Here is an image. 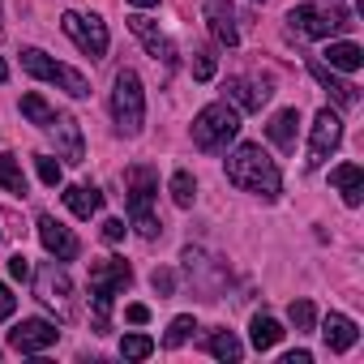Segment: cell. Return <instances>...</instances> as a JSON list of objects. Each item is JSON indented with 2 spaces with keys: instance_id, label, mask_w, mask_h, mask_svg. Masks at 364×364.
<instances>
[{
  "instance_id": "6da1fadb",
  "label": "cell",
  "mask_w": 364,
  "mask_h": 364,
  "mask_svg": "<svg viewBox=\"0 0 364 364\" xmlns=\"http://www.w3.org/2000/svg\"><path fill=\"white\" fill-rule=\"evenodd\" d=\"M228 180L262 202H279V193H283V171L257 141H245L228 154Z\"/></svg>"
},
{
  "instance_id": "7a4b0ae2",
  "label": "cell",
  "mask_w": 364,
  "mask_h": 364,
  "mask_svg": "<svg viewBox=\"0 0 364 364\" xmlns=\"http://www.w3.org/2000/svg\"><path fill=\"white\" fill-rule=\"evenodd\" d=\"M124 189H129V219H133V232H137L141 240H159L163 223H159L154 210H150V202H154V193H159V171H154L150 163H133V167L124 171Z\"/></svg>"
},
{
  "instance_id": "3957f363",
  "label": "cell",
  "mask_w": 364,
  "mask_h": 364,
  "mask_svg": "<svg viewBox=\"0 0 364 364\" xmlns=\"http://www.w3.org/2000/svg\"><path fill=\"white\" fill-rule=\"evenodd\" d=\"M133 283V270L129 262L120 257H103L90 266V304H95V326L99 334H107V317H112V300Z\"/></svg>"
},
{
  "instance_id": "277c9868",
  "label": "cell",
  "mask_w": 364,
  "mask_h": 364,
  "mask_svg": "<svg viewBox=\"0 0 364 364\" xmlns=\"http://www.w3.org/2000/svg\"><path fill=\"white\" fill-rule=\"evenodd\" d=\"M240 133V112L232 103H206L198 116H193V146L206 150V154H219L236 141Z\"/></svg>"
},
{
  "instance_id": "5b68a950",
  "label": "cell",
  "mask_w": 364,
  "mask_h": 364,
  "mask_svg": "<svg viewBox=\"0 0 364 364\" xmlns=\"http://www.w3.org/2000/svg\"><path fill=\"white\" fill-rule=\"evenodd\" d=\"M112 116H116L120 137H137L146 124V90L133 69H120L112 82Z\"/></svg>"
},
{
  "instance_id": "8992f818",
  "label": "cell",
  "mask_w": 364,
  "mask_h": 364,
  "mask_svg": "<svg viewBox=\"0 0 364 364\" xmlns=\"http://www.w3.org/2000/svg\"><path fill=\"white\" fill-rule=\"evenodd\" d=\"M287 26H291V35H300V39H330V35H347L355 22H351V14H347V9L296 5V9L287 14Z\"/></svg>"
},
{
  "instance_id": "52a82bcc",
  "label": "cell",
  "mask_w": 364,
  "mask_h": 364,
  "mask_svg": "<svg viewBox=\"0 0 364 364\" xmlns=\"http://www.w3.org/2000/svg\"><path fill=\"white\" fill-rule=\"evenodd\" d=\"M22 69H26L31 77H39V82H52V86L69 90L73 99H86V95H90V82H86L77 69H69V65L52 60V56H48V52H39V48H26V52H22Z\"/></svg>"
},
{
  "instance_id": "ba28073f",
  "label": "cell",
  "mask_w": 364,
  "mask_h": 364,
  "mask_svg": "<svg viewBox=\"0 0 364 364\" xmlns=\"http://www.w3.org/2000/svg\"><path fill=\"white\" fill-rule=\"evenodd\" d=\"M60 31L77 43V52L82 56H90V60H103L107 56V26H103V18H95V14H65L60 18Z\"/></svg>"
},
{
  "instance_id": "9c48e42d",
  "label": "cell",
  "mask_w": 364,
  "mask_h": 364,
  "mask_svg": "<svg viewBox=\"0 0 364 364\" xmlns=\"http://www.w3.org/2000/svg\"><path fill=\"white\" fill-rule=\"evenodd\" d=\"M31 279H35V296H39L48 309H56L60 317H69V296H73L69 270H65L60 262H43L39 270H31Z\"/></svg>"
},
{
  "instance_id": "30bf717a",
  "label": "cell",
  "mask_w": 364,
  "mask_h": 364,
  "mask_svg": "<svg viewBox=\"0 0 364 364\" xmlns=\"http://www.w3.org/2000/svg\"><path fill=\"white\" fill-rule=\"evenodd\" d=\"M338 141H343V120H338V112L321 107V112L313 116V133H309V159H304V167L317 171V167L338 150Z\"/></svg>"
},
{
  "instance_id": "8fae6325",
  "label": "cell",
  "mask_w": 364,
  "mask_h": 364,
  "mask_svg": "<svg viewBox=\"0 0 364 364\" xmlns=\"http://www.w3.org/2000/svg\"><path fill=\"white\" fill-rule=\"evenodd\" d=\"M56 338H60V330L52 321H43V317H26V321H18L9 330V347L22 351V355H39L48 347H56Z\"/></svg>"
},
{
  "instance_id": "7c38bea8",
  "label": "cell",
  "mask_w": 364,
  "mask_h": 364,
  "mask_svg": "<svg viewBox=\"0 0 364 364\" xmlns=\"http://www.w3.org/2000/svg\"><path fill=\"white\" fill-rule=\"evenodd\" d=\"M39 240H43V249L56 257V262H73L77 253H82V245H77V236L65 228V223H56L52 215H39Z\"/></svg>"
},
{
  "instance_id": "4fadbf2b",
  "label": "cell",
  "mask_w": 364,
  "mask_h": 364,
  "mask_svg": "<svg viewBox=\"0 0 364 364\" xmlns=\"http://www.w3.org/2000/svg\"><path fill=\"white\" fill-rule=\"evenodd\" d=\"M129 31L146 43V52H150L154 60H163L167 69H176V60H180V56H176V43H171V39H167L150 18H141V14H137V18H129Z\"/></svg>"
},
{
  "instance_id": "5bb4252c",
  "label": "cell",
  "mask_w": 364,
  "mask_h": 364,
  "mask_svg": "<svg viewBox=\"0 0 364 364\" xmlns=\"http://www.w3.org/2000/svg\"><path fill=\"white\" fill-rule=\"evenodd\" d=\"M228 99H232V107L236 112H262V103L270 99V82L262 77H228Z\"/></svg>"
},
{
  "instance_id": "9a60e30c",
  "label": "cell",
  "mask_w": 364,
  "mask_h": 364,
  "mask_svg": "<svg viewBox=\"0 0 364 364\" xmlns=\"http://www.w3.org/2000/svg\"><path fill=\"white\" fill-rule=\"evenodd\" d=\"M48 129H52L56 150H60V159H65V163H82V159H86V146H82V124H77L73 116L56 112V120H52Z\"/></svg>"
},
{
  "instance_id": "2e32d148",
  "label": "cell",
  "mask_w": 364,
  "mask_h": 364,
  "mask_svg": "<svg viewBox=\"0 0 364 364\" xmlns=\"http://www.w3.org/2000/svg\"><path fill=\"white\" fill-rule=\"evenodd\" d=\"M206 22H210V35L223 48L240 43V26H236V5L232 0H206Z\"/></svg>"
},
{
  "instance_id": "e0dca14e",
  "label": "cell",
  "mask_w": 364,
  "mask_h": 364,
  "mask_svg": "<svg viewBox=\"0 0 364 364\" xmlns=\"http://www.w3.org/2000/svg\"><path fill=\"white\" fill-rule=\"evenodd\" d=\"M309 73H313V77H317V82H321V86L330 90V99H334L338 107H355V103H360V90H355L351 82L334 77V69H330L326 60H309Z\"/></svg>"
},
{
  "instance_id": "ac0fdd59",
  "label": "cell",
  "mask_w": 364,
  "mask_h": 364,
  "mask_svg": "<svg viewBox=\"0 0 364 364\" xmlns=\"http://www.w3.org/2000/svg\"><path fill=\"white\" fill-rule=\"evenodd\" d=\"M330 185L343 193V202H347L351 210L364 202V171H360V163H338V167L330 171Z\"/></svg>"
},
{
  "instance_id": "d6986e66",
  "label": "cell",
  "mask_w": 364,
  "mask_h": 364,
  "mask_svg": "<svg viewBox=\"0 0 364 364\" xmlns=\"http://www.w3.org/2000/svg\"><path fill=\"white\" fill-rule=\"evenodd\" d=\"M321 338H326V347H330V351H351V347H355V338H360V330H355V321H351V317L330 313V317L321 321Z\"/></svg>"
},
{
  "instance_id": "ffe728a7",
  "label": "cell",
  "mask_w": 364,
  "mask_h": 364,
  "mask_svg": "<svg viewBox=\"0 0 364 364\" xmlns=\"http://www.w3.org/2000/svg\"><path fill=\"white\" fill-rule=\"evenodd\" d=\"M296 133H300V112H296V107H283V112L266 124V137H270L283 154L296 150Z\"/></svg>"
},
{
  "instance_id": "44dd1931",
  "label": "cell",
  "mask_w": 364,
  "mask_h": 364,
  "mask_svg": "<svg viewBox=\"0 0 364 364\" xmlns=\"http://www.w3.org/2000/svg\"><path fill=\"white\" fill-rule=\"evenodd\" d=\"M65 206H69L77 219H90V215L103 210V193L90 189V185H69V189H65Z\"/></svg>"
},
{
  "instance_id": "7402d4cb",
  "label": "cell",
  "mask_w": 364,
  "mask_h": 364,
  "mask_svg": "<svg viewBox=\"0 0 364 364\" xmlns=\"http://www.w3.org/2000/svg\"><path fill=\"white\" fill-rule=\"evenodd\" d=\"M326 65H330V69H338V73H355V69L364 65V52H360V43L338 39V43H330V48H326Z\"/></svg>"
},
{
  "instance_id": "603a6c76",
  "label": "cell",
  "mask_w": 364,
  "mask_h": 364,
  "mask_svg": "<svg viewBox=\"0 0 364 364\" xmlns=\"http://www.w3.org/2000/svg\"><path fill=\"white\" fill-rule=\"evenodd\" d=\"M206 351H210L215 360H223V364H236V360L245 355V347H240V338H236L232 330H210V334H206Z\"/></svg>"
},
{
  "instance_id": "cb8c5ba5",
  "label": "cell",
  "mask_w": 364,
  "mask_h": 364,
  "mask_svg": "<svg viewBox=\"0 0 364 364\" xmlns=\"http://www.w3.org/2000/svg\"><path fill=\"white\" fill-rule=\"evenodd\" d=\"M0 189L26 198V171H22V163H18V154H9V150L0 154Z\"/></svg>"
},
{
  "instance_id": "d4e9b609",
  "label": "cell",
  "mask_w": 364,
  "mask_h": 364,
  "mask_svg": "<svg viewBox=\"0 0 364 364\" xmlns=\"http://www.w3.org/2000/svg\"><path fill=\"white\" fill-rule=\"evenodd\" d=\"M249 338H253V347H257V351H270V347L283 338V326H279L274 317L257 313V317H253V326H249Z\"/></svg>"
},
{
  "instance_id": "484cf974",
  "label": "cell",
  "mask_w": 364,
  "mask_h": 364,
  "mask_svg": "<svg viewBox=\"0 0 364 364\" xmlns=\"http://www.w3.org/2000/svg\"><path fill=\"white\" fill-rule=\"evenodd\" d=\"M167 189H171V202H176L180 210H189V206L198 202V180H193L189 171H176V176H171V185H167Z\"/></svg>"
},
{
  "instance_id": "4316f807",
  "label": "cell",
  "mask_w": 364,
  "mask_h": 364,
  "mask_svg": "<svg viewBox=\"0 0 364 364\" xmlns=\"http://www.w3.org/2000/svg\"><path fill=\"white\" fill-rule=\"evenodd\" d=\"M22 116L31 120V124H39V129H48L52 120H56V107L43 99V95H26L22 99Z\"/></svg>"
},
{
  "instance_id": "83f0119b",
  "label": "cell",
  "mask_w": 364,
  "mask_h": 364,
  "mask_svg": "<svg viewBox=\"0 0 364 364\" xmlns=\"http://www.w3.org/2000/svg\"><path fill=\"white\" fill-rule=\"evenodd\" d=\"M198 330V321L189 317V313H180L171 326H167V334H163V347H180V343H189V334Z\"/></svg>"
},
{
  "instance_id": "f1b7e54d",
  "label": "cell",
  "mask_w": 364,
  "mask_h": 364,
  "mask_svg": "<svg viewBox=\"0 0 364 364\" xmlns=\"http://www.w3.org/2000/svg\"><path fill=\"white\" fill-rule=\"evenodd\" d=\"M150 351H154V338L150 334H124L120 338V355L124 360H146Z\"/></svg>"
},
{
  "instance_id": "f546056e",
  "label": "cell",
  "mask_w": 364,
  "mask_h": 364,
  "mask_svg": "<svg viewBox=\"0 0 364 364\" xmlns=\"http://www.w3.org/2000/svg\"><path fill=\"white\" fill-rule=\"evenodd\" d=\"M35 171H39V180H43L48 189H56L60 180H65V167H60L52 154H35Z\"/></svg>"
},
{
  "instance_id": "4dcf8cb0",
  "label": "cell",
  "mask_w": 364,
  "mask_h": 364,
  "mask_svg": "<svg viewBox=\"0 0 364 364\" xmlns=\"http://www.w3.org/2000/svg\"><path fill=\"white\" fill-rule=\"evenodd\" d=\"M287 317H291V326H296V330H313V321H317V313H313V304H309V300H291Z\"/></svg>"
},
{
  "instance_id": "1f68e13d",
  "label": "cell",
  "mask_w": 364,
  "mask_h": 364,
  "mask_svg": "<svg viewBox=\"0 0 364 364\" xmlns=\"http://www.w3.org/2000/svg\"><path fill=\"white\" fill-rule=\"evenodd\" d=\"M215 69H219L215 52H198V56H193V77H198V82H210V77H215Z\"/></svg>"
},
{
  "instance_id": "d6a6232c",
  "label": "cell",
  "mask_w": 364,
  "mask_h": 364,
  "mask_svg": "<svg viewBox=\"0 0 364 364\" xmlns=\"http://www.w3.org/2000/svg\"><path fill=\"white\" fill-rule=\"evenodd\" d=\"M150 283H154V291H159V296H171V291H176V274H171V270H154V274H150Z\"/></svg>"
},
{
  "instance_id": "836d02e7",
  "label": "cell",
  "mask_w": 364,
  "mask_h": 364,
  "mask_svg": "<svg viewBox=\"0 0 364 364\" xmlns=\"http://www.w3.org/2000/svg\"><path fill=\"white\" fill-rule=\"evenodd\" d=\"M124 232H129V228H124V219H107V223H103V240H107V245H120V240H124Z\"/></svg>"
},
{
  "instance_id": "e575fe53",
  "label": "cell",
  "mask_w": 364,
  "mask_h": 364,
  "mask_svg": "<svg viewBox=\"0 0 364 364\" xmlns=\"http://www.w3.org/2000/svg\"><path fill=\"white\" fill-rule=\"evenodd\" d=\"M14 309H18V296H14L5 283H0V321H9V317H14Z\"/></svg>"
},
{
  "instance_id": "d590c367",
  "label": "cell",
  "mask_w": 364,
  "mask_h": 364,
  "mask_svg": "<svg viewBox=\"0 0 364 364\" xmlns=\"http://www.w3.org/2000/svg\"><path fill=\"white\" fill-rule=\"evenodd\" d=\"M9 274H14L18 283H26V279H31V262H26L22 253H18V257H9Z\"/></svg>"
},
{
  "instance_id": "8d00e7d4",
  "label": "cell",
  "mask_w": 364,
  "mask_h": 364,
  "mask_svg": "<svg viewBox=\"0 0 364 364\" xmlns=\"http://www.w3.org/2000/svg\"><path fill=\"white\" fill-rule=\"evenodd\" d=\"M124 317H129L133 326H146V321H150V309H146V304H129V309H124Z\"/></svg>"
},
{
  "instance_id": "74e56055",
  "label": "cell",
  "mask_w": 364,
  "mask_h": 364,
  "mask_svg": "<svg viewBox=\"0 0 364 364\" xmlns=\"http://www.w3.org/2000/svg\"><path fill=\"white\" fill-rule=\"evenodd\" d=\"M283 364H313V355H309V351H287Z\"/></svg>"
},
{
  "instance_id": "f35d334b",
  "label": "cell",
  "mask_w": 364,
  "mask_h": 364,
  "mask_svg": "<svg viewBox=\"0 0 364 364\" xmlns=\"http://www.w3.org/2000/svg\"><path fill=\"white\" fill-rule=\"evenodd\" d=\"M129 5H133V9H154L159 0H129Z\"/></svg>"
},
{
  "instance_id": "ab89813d",
  "label": "cell",
  "mask_w": 364,
  "mask_h": 364,
  "mask_svg": "<svg viewBox=\"0 0 364 364\" xmlns=\"http://www.w3.org/2000/svg\"><path fill=\"white\" fill-rule=\"evenodd\" d=\"M0 82H9V65L5 60H0Z\"/></svg>"
},
{
  "instance_id": "60d3db41",
  "label": "cell",
  "mask_w": 364,
  "mask_h": 364,
  "mask_svg": "<svg viewBox=\"0 0 364 364\" xmlns=\"http://www.w3.org/2000/svg\"><path fill=\"white\" fill-rule=\"evenodd\" d=\"M257 5H262V0H257Z\"/></svg>"
}]
</instances>
